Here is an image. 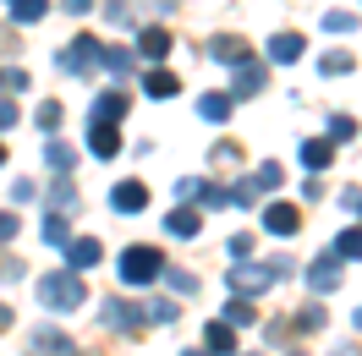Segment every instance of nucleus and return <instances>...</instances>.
I'll return each mask as SVG.
<instances>
[{
  "mask_svg": "<svg viewBox=\"0 0 362 356\" xmlns=\"http://www.w3.org/2000/svg\"><path fill=\"white\" fill-rule=\"evenodd\" d=\"M6 324H11V312H6V307H0V329H6Z\"/></svg>",
  "mask_w": 362,
  "mask_h": 356,
  "instance_id": "ea45409f",
  "label": "nucleus"
},
{
  "mask_svg": "<svg viewBox=\"0 0 362 356\" xmlns=\"http://www.w3.org/2000/svg\"><path fill=\"white\" fill-rule=\"evenodd\" d=\"M159 268H165V258H159L154 247H127V252H121V280H127V285H148Z\"/></svg>",
  "mask_w": 362,
  "mask_h": 356,
  "instance_id": "7ed1b4c3",
  "label": "nucleus"
},
{
  "mask_svg": "<svg viewBox=\"0 0 362 356\" xmlns=\"http://www.w3.org/2000/svg\"><path fill=\"white\" fill-rule=\"evenodd\" d=\"M11 126H17V105H11V99H0V132H11Z\"/></svg>",
  "mask_w": 362,
  "mask_h": 356,
  "instance_id": "72a5a7b5",
  "label": "nucleus"
},
{
  "mask_svg": "<svg viewBox=\"0 0 362 356\" xmlns=\"http://www.w3.org/2000/svg\"><path fill=\"white\" fill-rule=\"evenodd\" d=\"M45 247H61V252L71 247V236H66V220H61V214H49V220H45Z\"/></svg>",
  "mask_w": 362,
  "mask_h": 356,
  "instance_id": "5701e85b",
  "label": "nucleus"
},
{
  "mask_svg": "<svg viewBox=\"0 0 362 356\" xmlns=\"http://www.w3.org/2000/svg\"><path fill=\"white\" fill-rule=\"evenodd\" d=\"M296 225H302V214H296L291 203H274L269 214H264V230H274V236H296Z\"/></svg>",
  "mask_w": 362,
  "mask_h": 356,
  "instance_id": "6e6552de",
  "label": "nucleus"
},
{
  "mask_svg": "<svg viewBox=\"0 0 362 356\" xmlns=\"http://www.w3.org/2000/svg\"><path fill=\"white\" fill-rule=\"evenodd\" d=\"M198 115H204V121H230V99L226 93H209L204 105H198Z\"/></svg>",
  "mask_w": 362,
  "mask_h": 356,
  "instance_id": "4be33fe9",
  "label": "nucleus"
},
{
  "mask_svg": "<svg viewBox=\"0 0 362 356\" xmlns=\"http://www.w3.org/2000/svg\"><path fill=\"white\" fill-rule=\"evenodd\" d=\"M204 340H209V356H214V351L236 356V334H230V324H209V334H204Z\"/></svg>",
  "mask_w": 362,
  "mask_h": 356,
  "instance_id": "2eb2a0df",
  "label": "nucleus"
},
{
  "mask_svg": "<svg viewBox=\"0 0 362 356\" xmlns=\"http://www.w3.org/2000/svg\"><path fill=\"white\" fill-rule=\"evenodd\" d=\"M17 236V214H0V242H11Z\"/></svg>",
  "mask_w": 362,
  "mask_h": 356,
  "instance_id": "4c0bfd02",
  "label": "nucleus"
},
{
  "mask_svg": "<svg viewBox=\"0 0 362 356\" xmlns=\"http://www.w3.org/2000/svg\"><path fill=\"white\" fill-rule=\"evenodd\" d=\"M0 159H6V143H0Z\"/></svg>",
  "mask_w": 362,
  "mask_h": 356,
  "instance_id": "37998d69",
  "label": "nucleus"
},
{
  "mask_svg": "<svg viewBox=\"0 0 362 356\" xmlns=\"http://www.w3.org/2000/svg\"><path fill=\"white\" fill-rule=\"evenodd\" d=\"M214 55L230 61V66H247V44H242V39H214Z\"/></svg>",
  "mask_w": 362,
  "mask_h": 356,
  "instance_id": "6ab92c4d",
  "label": "nucleus"
},
{
  "mask_svg": "<svg viewBox=\"0 0 362 356\" xmlns=\"http://www.w3.org/2000/svg\"><path fill=\"white\" fill-rule=\"evenodd\" d=\"M308 285H313V290H335L340 285V263H335V258H318V263L308 268Z\"/></svg>",
  "mask_w": 362,
  "mask_h": 356,
  "instance_id": "9b49d317",
  "label": "nucleus"
},
{
  "mask_svg": "<svg viewBox=\"0 0 362 356\" xmlns=\"http://www.w3.org/2000/svg\"><path fill=\"white\" fill-rule=\"evenodd\" d=\"M143 93H148V99H170V93H176V77H170V71H148Z\"/></svg>",
  "mask_w": 362,
  "mask_h": 356,
  "instance_id": "aec40b11",
  "label": "nucleus"
},
{
  "mask_svg": "<svg viewBox=\"0 0 362 356\" xmlns=\"http://www.w3.org/2000/svg\"><path fill=\"white\" fill-rule=\"evenodd\" d=\"M99 258H105V247L93 242V236H77V242L66 247V263H71V274H77V268H93Z\"/></svg>",
  "mask_w": 362,
  "mask_h": 356,
  "instance_id": "39448f33",
  "label": "nucleus"
},
{
  "mask_svg": "<svg viewBox=\"0 0 362 356\" xmlns=\"http://www.w3.org/2000/svg\"><path fill=\"white\" fill-rule=\"evenodd\" d=\"M296 55H302V39H296V33H274V39H269V61L291 66Z\"/></svg>",
  "mask_w": 362,
  "mask_h": 356,
  "instance_id": "f8f14e48",
  "label": "nucleus"
},
{
  "mask_svg": "<svg viewBox=\"0 0 362 356\" xmlns=\"http://www.w3.org/2000/svg\"><path fill=\"white\" fill-rule=\"evenodd\" d=\"M88 148L99 159H115L121 154V137H115V126H88Z\"/></svg>",
  "mask_w": 362,
  "mask_h": 356,
  "instance_id": "9d476101",
  "label": "nucleus"
},
{
  "mask_svg": "<svg viewBox=\"0 0 362 356\" xmlns=\"http://www.w3.org/2000/svg\"><path fill=\"white\" fill-rule=\"evenodd\" d=\"M318 71H324V77H340V71H351V55H324V61H318Z\"/></svg>",
  "mask_w": 362,
  "mask_h": 356,
  "instance_id": "a878e982",
  "label": "nucleus"
},
{
  "mask_svg": "<svg viewBox=\"0 0 362 356\" xmlns=\"http://www.w3.org/2000/svg\"><path fill=\"white\" fill-rule=\"evenodd\" d=\"M39 126L55 132V126H61V105H39Z\"/></svg>",
  "mask_w": 362,
  "mask_h": 356,
  "instance_id": "2f4dec72",
  "label": "nucleus"
},
{
  "mask_svg": "<svg viewBox=\"0 0 362 356\" xmlns=\"http://www.w3.org/2000/svg\"><path fill=\"white\" fill-rule=\"evenodd\" d=\"M230 318H226V324H230V329H242V324H252V307H247V302H230Z\"/></svg>",
  "mask_w": 362,
  "mask_h": 356,
  "instance_id": "c756f323",
  "label": "nucleus"
},
{
  "mask_svg": "<svg viewBox=\"0 0 362 356\" xmlns=\"http://www.w3.org/2000/svg\"><path fill=\"white\" fill-rule=\"evenodd\" d=\"M127 115V93H99V105H93V121L88 126H115Z\"/></svg>",
  "mask_w": 362,
  "mask_h": 356,
  "instance_id": "0eeeda50",
  "label": "nucleus"
},
{
  "mask_svg": "<svg viewBox=\"0 0 362 356\" xmlns=\"http://www.w3.org/2000/svg\"><path fill=\"white\" fill-rule=\"evenodd\" d=\"M39 302H45L49 312L83 307V280H77L71 268H55V274H45V280H39Z\"/></svg>",
  "mask_w": 362,
  "mask_h": 356,
  "instance_id": "f257e3e1",
  "label": "nucleus"
},
{
  "mask_svg": "<svg viewBox=\"0 0 362 356\" xmlns=\"http://www.w3.org/2000/svg\"><path fill=\"white\" fill-rule=\"evenodd\" d=\"M170 285H176L181 296H192V290H198V280H192V274H181V268H176V274H170Z\"/></svg>",
  "mask_w": 362,
  "mask_h": 356,
  "instance_id": "c9c22d12",
  "label": "nucleus"
},
{
  "mask_svg": "<svg viewBox=\"0 0 362 356\" xmlns=\"http://www.w3.org/2000/svg\"><path fill=\"white\" fill-rule=\"evenodd\" d=\"M28 351H33V356H66V351H71V340H66V334H55V329H39Z\"/></svg>",
  "mask_w": 362,
  "mask_h": 356,
  "instance_id": "1a4fd4ad",
  "label": "nucleus"
},
{
  "mask_svg": "<svg viewBox=\"0 0 362 356\" xmlns=\"http://www.w3.org/2000/svg\"><path fill=\"white\" fill-rule=\"evenodd\" d=\"M45 159L55 165V170H71V148L66 143H45Z\"/></svg>",
  "mask_w": 362,
  "mask_h": 356,
  "instance_id": "bb28decb",
  "label": "nucleus"
},
{
  "mask_svg": "<svg viewBox=\"0 0 362 356\" xmlns=\"http://www.w3.org/2000/svg\"><path fill=\"white\" fill-rule=\"evenodd\" d=\"M335 252H340V258H362V230H346Z\"/></svg>",
  "mask_w": 362,
  "mask_h": 356,
  "instance_id": "cd10ccee",
  "label": "nucleus"
},
{
  "mask_svg": "<svg viewBox=\"0 0 362 356\" xmlns=\"http://www.w3.org/2000/svg\"><path fill=\"white\" fill-rule=\"evenodd\" d=\"M329 154H335V148H329L324 137H308V143H302V165H308V170H324V165H329Z\"/></svg>",
  "mask_w": 362,
  "mask_h": 356,
  "instance_id": "4468645a",
  "label": "nucleus"
},
{
  "mask_svg": "<svg viewBox=\"0 0 362 356\" xmlns=\"http://www.w3.org/2000/svg\"><path fill=\"white\" fill-rule=\"evenodd\" d=\"M110 203L121 208V214H143V208H148V186H143V181H121V186L110 192Z\"/></svg>",
  "mask_w": 362,
  "mask_h": 356,
  "instance_id": "20e7f679",
  "label": "nucleus"
},
{
  "mask_svg": "<svg viewBox=\"0 0 362 356\" xmlns=\"http://www.w3.org/2000/svg\"><path fill=\"white\" fill-rule=\"evenodd\" d=\"M258 88H264V66H258V61L236 66V93H258Z\"/></svg>",
  "mask_w": 362,
  "mask_h": 356,
  "instance_id": "a211bd4d",
  "label": "nucleus"
},
{
  "mask_svg": "<svg viewBox=\"0 0 362 356\" xmlns=\"http://www.w3.org/2000/svg\"><path fill=\"white\" fill-rule=\"evenodd\" d=\"M351 324H357V329H362V307H357V312H351Z\"/></svg>",
  "mask_w": 362,
  "mask_h": 356,
  "instance_id": "a19ab883",
  "label": "nucleus"
},
{
  "mask_svg": "<svg viewBox=\"0 0 362 356\" xmlns=\"http://www.w3.org/2000/svg\"><path fill=\"white\" fill-rule=\"evenodd\" d=\"M280 181H286V170H280V165H264V170H258V181H252V186H258V192H274V186H280Z\"/></svg>",
  "mask_w": 362,
  "mask_h": 356,
  "instance_id": "393cba45",
  "label": "nucleus"
},
{
  "mask_svg": "<svg viewBox=\"0 0 362 356\" xmlns=\"http://www.w3.org/2000/svg\"><path fill=\"white\" fill-rule=\"evenodd\" d=\"M329 137H340V143L357 137V121H351V115H335V121H329Z\"/></svg>",
  "mask_w": 362,
  "mask_h": 356,
  "instance_id": "c85d7f7f",
  "label": "nucleus"
},
{
  "mask_svg": "<svg viewBox=\"0 0 362 356\" xmlns=\"http://www.w3.org/2000/svg\"><path fill=\"white\" fill-rule=\"evenodd\" d=\"M181 356H209V351H181Z\"/></svg>",
  "mask_w": 362,
  "mask_h": 356,
  "instance_id": "79ce46f5",
  "label": "nucleus"
},
{
  "mask_svg": "<svg viewBox=\"0 0 362 356\" xmlns=\"http://www.w3.org/2000/svg\"><path fill=\"white\" fill-rule=\"evenodd\" d=\"M45 6H49V0H11V17H17V23H39Z\"/></svg>",
  "mask_w": 362,
  "mask_h": 356,
  "instance_id": "b1692460",
  "label": "nucleus"
},
{
  "mask_svg": "<svg viewBox=\"0 0 362 356\" xmlns=\"http://www.w3.org/2000/svg\"><path fill=\"white\" fill-rule=\"evenodd\" d=\"M148 318H154V324H170V318H176V302H148Z\"/></svg>",
  "mask_w": 362,
  "mask_h": 356,
  "instance_id": "473e14b6",
  "label": "nucleus"
},
{
  "mask_svg": "<svg viewBox=\"0 0 362 356\" xmlns=\"http://www.w3.org/2000/svg\"><path fill=\"white\" fill-rule=\"evenodd\" d=\"M99 66L115 71V77H127V71H132V55H127V49H115V44H105V49H99Z\"/></svg>",
  "mask_w": 362,
  "mask_h": 356,
  "instance_id": "dca6fc26",
  "label": "nucleus"
},
{
  "mask_svg": "<svg viewBox=\"0 0 362 356\" xmlns=\"http://www.w3.org/2000/svg\"><path fill=\"white\" fill-rule=\"evenodd\" d=\"M252 252V236H230V258H247Z\"/></svg>",
  "mask_w": 362,
  "mask_h": 356,
  "instance_id": "e433bc0d",
  "label": "nucleus"
},
{
  "mask_svg": "<svg viewBox=\"0 0 362 356\" xmlns=\"http://www.w3.org/2000/svg\"><path fill=\"white\" fill-rule=\"evenodd\" d=\"M286 268L291 263H242V268H226V285L236 290V296H258V290H269Z\"/></svg>",
  "mask_w": 362,
  "mask_h": 356,
  "instance_id": "f03ea898",
  "label": "nucleus"
},
{
  "mask_svg": "<svg viewBox=\"0 0 362 356\" xmlns=\"http://www.w3.org/2000/svg\"><path fill=\"white\" fill-rule=\"evenodd\" d=\"M324 28H329V33H346V28H357V17H351V11H329Z\"/></svg>",
  "mask_w": 362,
  "mask_h": 356,
  "instance_id": "7c9ffc66",
  "label": "nucleus"
},
{
  "mask_svg": "<svg viewBox=\"0 0 362 356\" xmlns=\"http://www.w3.org/2000/svg\"><path fill=\"white\" fill-rule=\"evenodd\" d=\"M137 49H143L148 61H159V55L170 49V33H165V28H143V33H137Z\"/></svg>",
  "mask_w": 362,
  "mask_h": 356,
  "instance_id": "ddd939ff",
  "label": "nucleus"
},
{
  "mask_svg": "<svg viewBox=\"0 0 362 356\" xmlns=\"http://www.w3.org/2000/svg\"><path fill=\"white\" fill-rule=\"evenodd\" d=\"M110 329H137V318H132V307L127 302H105V312H99Z\"/></svg>",
  "mask_w": 362,
  "mask_h": 356,
  "instance_id": "f3484780",
  "label": "nucleus"
},
{
  "mask_svg": "<svg viewBox=\"0 0 362 356\" xmlns=\"http://www.w3.org/2000/svg\"><path fill=\"white\" fill-rule=\"evenodd\" d=\"M165 230H170V236H198V214H192V208H176V214L165 220Z\"/></svg>",
  "mask_w": 362,
  "mask_h": 356,
  "instance_id": "412c9836",
  "label": "nucleus"
},
{
  "mask_svg": "<svg viewBox=\"0 0 362 356\" xmlns=\"http://www.w3.org/2000/svg\"><path fill=\"white\" fill-rule=\"evenodd\" d=\"M99 49L105 44H93V39H71L66 55H61V71H83L88 61H99Z\"/></svg>",
  "mask_w": 362,
  "mask_h": 356,
  "instance_id": "423d86ee",
  "label": "nucleus"
},
{
  "mask_svg": "<svg viewBox=\"0 0 362 356\" xmlns=\"http://www.w3.org/2000/svg\"><path fill=\"white\" fill-rule=\"evenodd\" d=\"M296 329H324V312H318V307H308L302 318H296Z\"/></svg>",
  "mask_w": 362,
  "mask_h": 356,
  "instance_id": "f704fd0d",
  "label": "nucleus"
},
{
  "mask_svg": "<svg viewBox=\"0 0 362 356\" xmlns=\"http://www.w3.org/2000/svg\"><path fill=\"white\" fill-rule=\"evenodd\" d=\"M66 6H71V11H88V6H93V0H66Z\"/></svg>",
  "mask_w": 362,
  "mask_h": 356,
  "instance_id": "58836bf2",
  "label": "nucleus"
}]
</instances>
